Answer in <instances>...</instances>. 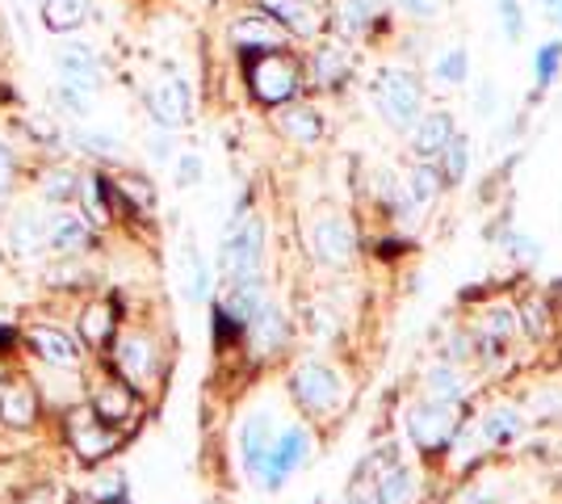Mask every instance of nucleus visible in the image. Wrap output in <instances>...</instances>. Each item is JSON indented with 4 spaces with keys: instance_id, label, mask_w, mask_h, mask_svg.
Instances as JSON below:
<instances>
[{
    "instance_id": "6",
    "label": "nucleus",
    "mask_w": 562,
    "mask_h": 504,
    "mask_svg": "<svg viewBox=\"0 0 562 504\" xmlns=\"http://www.w3.org/2000/svg\"><path fill=\"white\" fill-rule=\"evenodd\" d=\"M290 395L306 416H328L340 408L345 400V379L331 370L328 361H303L294 374H290Z\"/></svg>"
},
{
    "instance_id": "7",
    "label": "nucleus",
    "mask_w": 562,
    "mask_h": 504,
    "mask_svg": "<svg viewBox=\"0 0 562 504\" xmlns=\"http://www.w3.org/2000/svg\"><path fill=\"white\" fill-rule=\"evenodd\" d=\"M143 101H147V114H151V122L160 126V131H186L189 122H193V89H189V80L181 72H165L156 76L151 85H147V93H143Z\"/></svg>"
},
{
    "instance_id": "37",
    "label": "nucleus",
    "mask_w": 562,
    "mask_h": 504,
    "mask_svg": "<svg viewBox=\"0 0 562 504\" xmlns=\"http://www.w3.org/2000/svg\"><path fill=\"white\" fill-rule=\"evenodd\" d=\"M437 168L446 177V186H462L467 181V168H470V139L453 131V139L446 144V152L437 156Z\"/></svg>"
},
{
    "instance_id": "42",
    "label": "nucleus",
    "mask_w": 562,
    "mask_h": 504,
    "mask_svg": "<svg viewBox=\"0 0 562 504\" xmlns=\"http://www.w3.org/2000/svg\"><path fill=\"white\" fill-rule=\"evenodd\" d=\"M495 9H499L504 38H508V43H520V38H525V9H520V0H495Z\"/></svg>"
},
{
    "instance_id": "38",
    "label": "nucleus",
    "mask_w": 562,
    "mask_h": 504,
    "mask_svg": "<svg viewBox=\"0 0 562 504\" xmlns=\"http://www.w3.org/2000/svg\"><path fill=\"white\" fill-rule=\"evenodd\" d=\"M562 72V38L554 43H541L538 55H533V85H538V93H546Z\"/></svg>"
},
{
    "instance_id": "9",
    "label": "nucleus",
    "mask_w": 562,
    "mask_h": 504,
    "mask_svg": "<svg viewBox=\"0 0 562 504\" xmlns=\"http://www.w3.org/2000/svg\"><path fill=\"white\" fill-rule=\"evenodd\" d=\"M22 345L34 354V361L43 370H85V345L80 336H71L68 328L55 324H25Z\"/></svg>"
},
{
    "instance_id": "32",
    "label": "nucleus",
    "mask_w": 562,
    "mask_h": 504,
    "mask_svg": "<svg viewBox=\"0 0 562 504\" xmlns=\"http://www.w3.org/2000/svg\"><path fill=\"white\" fill-rule=\"evenodd\" d=\"M416 496V475L407 471V467H398L395 458H386V467H382V475L374 483V501L378 504H412Z\"/></svg>"
},
{
    "instance_id": "34",
    "label": "nucleus",
    "mask_w": 562,
    "mask_h": 504,
    "mask_svg": "<svg viewBox=\"0 0 562 504\" xmlns=\"http://www.w3.org/2000/svg\"><path fill=\"white\" fill-rule=\"evenodd\" d=\"M516 333V315L504 312V307H495L479 320V354H487V358H499L504 354V345L513 340Z\"/></svg>"
},
{
    "instance_id": "27",
    "label": "nucleus",
    "mask_w": 562,
    "mask_h": 504,
    "mask_svg": "<svg viewBox=\"0 0 562 504\" xmlns=\"http://www.w3.org/2000/svg\"><path fill=\"white\" fill-rule=\"evenodd\" d=\"M525 433V416L513 408V404H504V408L487 412L479 425H474V437H479V446L483 450H499V446H513L516 437Z\"/></svg>"
},
{
    "instance_id": "46",
    "label": "nucleus",
    "mask_w": 562,
    "mask_h": 504,
    "mask_svg": "<svg viewBox=\"0 0 562 504\" xmlns=\"http://www.w3.org/2000/svg\"><path fill=\"white\" fill-rule=\"evenodd\" d=\"M474 110H479V119H492L495 114V85L492 80H483V85H479V93H474Z\"/></svg>"
},
{
    "instance_id": "44",
    "label": "nucleus",
    "mask_w": 562,
    "mask_h": 504,
    "mask_svg": "<svg viewBox=\"0 0 562 504\" xmlns=\"http://www.w3.org/2000/svg\"><path fill=\"white\" fill-rule=\"evenodd\" d=\"M395 9L407 13V18H416V22H432L446 9V0H395Z\"/></svg>"
},
{
    "instance_id": "16",
    "label": "nucleus",
    "mask_w": 562,
    "mask_h": 504,
    "mask_svg": "<svg viewBox=\"0 0 562 504\" xmlns=\"http://www.w3.org/2000/svg\"><path fill=\"white\" fill-rule=\"evenodd\" d=\"M257 4L294 43H315L328 34V13L319 0H257Z\"/></svg>"
},
{
    "instance_id": "25",
    "label": "nucleus",
    "mask_w": 562,
    "mask_h": 504,
    "mask_svg": "<svg viewBox=\"0 0 562 504\" xmlns=\"http://www.w3.org/2000/svg\"><path fill=\"white\" fill-rule=\"evenodd\" d=\"M117 328H122V324H117L114 299H93V303L80 312V320H76V336H80L85 349H110V340H114Z\"/></svg>"
},
{
    "instance_id": "50",
    "label": "nucleus",
    "mask_w": 562,
    "mask_h": 504,
    "mask_svg": "<svg viewBox=\"0 0 562 504\" xmlns=\"http://www.w3.org/2000/svg\"><path fill=\"white\" fill-rule=\"evenodd\" d=\"M541 4H546V9H559L562 0H541Z\"/></svg>"
},
{
    "instance_id": "28",
    "label": "nucleus",
    "mask_w": 562,
    "mask_h": 504,
    "mask_svg": "<svg viewBox=\"0 0 562 504\" xmlns=\"http://www.w3.org/2000/svg\"><path fill=\"white\" fill-rule=\"evenodd\" d=\"M93 4L97 0H43L38 4V18H43V30L50 34H76L80 25L93 18Z\"/></svg>"
},
{
    "instance_id": "31",
    "label": "nucleus",
    "mask_w": 562,
    "mask_h": 504,
    "mask_svg": "<svg viewBox=\"0 0 562 504\" xmlns=\"http://www.w3.org/2000/svg\"><path fill=\"white\" fill-rule=\"evenodd\" d=\"M76 186H80V172L68 160H55V165H47L38 172V193H43V202H50V206L76 202Z\"/></svg>"
},
{
    "instance_id": "49",
    "label": "nucleus",
    "mask_w": 562,
    "mask_h": 504,
    "mask_svg": "<svg viewBox=\"0 0 562 504\" xmlns=\"http://www.w3.org/2000/svg\"><path fill=\"white\" fill-rule=\"evenodd\" d=\"M352 504H378V501H374V496H357Z\"/></svg>"
},
{
    "instance_id": "23",
    "label": "nucleus",
    "mask_w": 562,
    "mask_h": 504,
    "mask_svg": "<svg viewBox=\"0 0 562 504\" xmlns=\"http://www.w3.org/2000/svg\"><path fill=\"white\" fill-rule=\"evenodd\" d=\"M64 144H71V152L89 156V160H97L101 168L122 165V160H126V144H122L117 135H110V131H97V126H80V122L64 131Z\"/></svg>"
},
{
    "instance_id": "19",
    "label": "nucleus",
    "mask_w": 562,
    "mask_h": 504,
    "mask_svg": "<svg viewBox=\"0 0 562 504\" xmlns=\"http://www.w3.org/2000/svg\"><path fill=\"white\" fill-rule=\"evenodd\" d=\"M324 13H328V34L357 43L382 25V0H328Z\"/></svg>"
},
{
    "instance_id": "1",
    "label": "nucleus",
    "mask_w": 562,
    "mask_h": 504,
    "mask_svg": "<svg viewBox=\"0 0 562 504\" xmlns=\"http://www.w3.org/2000/svg\"><path fill=\"white\" fill-rule=\"evenodd\" d=\"M244 85H248V93L257 97L260 105H269V110H278L285 101H299L306 89L303 59L290 47L244 55Z\"/></svg>"
},
{
    "instance_id": "24",
    "label": "nucleus",
    "mask_w": 562,
    "mask_h": 504,
    "mask_svg": "<svg viewBox=\"0 0 562 504\" xmlns=\"http://www.w3.org/2000/svg\"><path fill=\"white\" fill-rule=\"evenodd\" d=\"M281 135L299 147H315L324 139V114L315 105H303V101H285L278 105V119H273Z\"/></svg>"
},
{
    "instance_id": "12",
    "label": "nucleus",
    "mask_w": 562,
    "mask_h": 504,
    "mask_svg": "<svg viewBox=\"0 0 562 504\" xmlns=\"http://www.w3.org/2000/svg\"><path fill=\"white\" fill-rule=\"evenodd\" d=\"M407 437L416 441V450H424V455L446 450L449 441L458 437V404L420 400L416 408L407 412Z\"/></svg>"
},
{
    "instance_id": "40",
    "label": "nucleus",
    "mask_w": 562,
    "mask_h": 504,
    "mask_svg": "<svg viewBox=\"0 0 562 504\" xmlns=\"http://www.w3.org/2000/svg\"><path fill=\"white\" fill-rule=\"evenodd\" d=\"M186 265H189V299H193V303H202V299L211 294V269H206V261L198 257V248H193V244L186 248Z\"/></svg>"
},
{
    "instance_id": "36",
    "label": "nucleus",
    "mask_w": 562,
    "mask_h": 504,
    "mask_svg": "<svg viewBox=\"0 0 562 504\" xmlns=\"http://www.w3.org/2000/svg\"><path fill=\"white\" fill-rule=\"evenodd\" d=\"M470 76V55L467 47H446L437 55V64H432V80L441 85V89H458V85H467Z\"/></svg>"
},
{
    "instance_id": "13",
    "label": "nucleus",
    "mask_w": 562,
    "mask_h": 504,
    "mask_svg": "<svg viewBox=\"0 0 562 504\" xmlns=\"http://www.w3.org/2000/svg\"><path fill=\"white\" fill-rule=\"evenodd\" d=\"M43 421V391L25 374H0V425L13 433L38 429Z\"/></svg>"
},
{
    "instance_id": "8",
    "label": "nucleus",
    "mask_w": 562,
    "mask_h": 504,
    "mask_svg": "<svg viewBox=\"0 0 562 504\" xmlns=\"http://www.w3.org/2000/svg\"><path fill=\"white\" fill-rule=\"evenodd\" d=\"M306 244L311 253L331 269H345L357 257V232H352V219H345L340 211H319L306 223Z\"/></svg>"
},
{
    "instance_id": "41",
    "label": "nucleus",
    "mask_w": 562,
    "mask_h": 504,
    "mask_svg": "<svg viewBox=\"0 0 562 504\" xmlns=\"http://www.w3.org/2000/svg\"><path fill=\"white\" fill-rule=\"evenodd\" d=\"M18 177H22L18 152H13L9 144H0V206L13 198V190H18Z\"/></svg>"
},
{
    "instance_id": "4",
    "label": "nucleus",
    "mask_w": 562,
    "mask_h": 504,
    "mask_svg": "<svg viewBox=\"0 0 562 504\" xmlns=\"http://www.w3.org/2000/svg\"><path fill=\"white\" fill-rule=\"evenodd\" d=\"M160 345L143 328H117L110 340V370L122 383H131L135 391H151V383L160 379Z\"/></svg>"
},
{
    "instance_id": "33",
    "label": "nucleus",
    "mask_w": 562,
    "mask_h": 504,
    "mask_svg": "<svg viewBox=\"0 0 562 504\" xmlns=\"http://www.w3.org/2000/svg\"><path fill=\"white\" fill-rule=\"evenodd\" d=\"M424 387H428V400H446V404H462L467 400V374L458 370V366H449V361H437L428 374H424Z\"/></svg>"
},
{
    "instance_id": "29",
    "label": "nucleus",
    "mask_w": 562,
    "mask_h": 504,
    "mask_svg": "<svg viewBox=\"0 0 562 504\" xmlns=\"http://www.w3.org/2000/svg\"><path fill=\"white\" fill-rule=\"evenodd\" d=\"M441 190H446V177H441L437 160H416V165H412V172L403 177V198H407L416 211L432 206V202L441 198Z\"/></svg>"
},
{
    "instance_id": "51",
    "label": "nucleus",
    "mask_w": 562,
    "mask_h": 504,
    "mask_svg": "<svg viewBox=\"0 0 562 504\" xmlns=\"http://www.w3.org/2000/svg\"><path fill=\"white\" fill-rule=\"evenodd\" d=\"M25 4H43V0H25Z\"/></svg>"
},
{
    "instance_id": "39",
    "label": "nucleus",
    "mask_w": 562,
    "mask_h": 504,
    "mask_svg": "<svg viewBox=\"0 0 562 504\" xmlns=\"http://www.w3.org/2000/svg\"><path fill=\"white\" fill-rule=\"evenodd\" d=\"M89 496L97 504H126V475L122 471H105L89 480Z\"/></svg>"
},
{
    "instance_id": "2",
    "label": "nucleus",
    "mask_w": 562,
    "mask_h": 504,
    "mask_svg": "<svg viewBox=\"0 0 562 504\" xmlns=\"http://www.w3.org/2000/svg\"><path fill=\"white\" fill-rule=\"evenodd\" d=\"M126 429H114V425H105L93 408H89V400H76L64 408V441H68V450L80 462H105L110 455H117L122 446H126Z\"/></svg>"
},
{
    "instance_id": "18",
    "label": "nucleus",
    "mask_w": 562,
    "mask_h": 504,
    "mask_svg": "<svg viewBox=\"0 0 562 504\" xmlns=\"http://www.w3.org/2000/svg\"><path fill=\"white\" fill-rule=\"evenodd\" d=\"M97 240V232L85 223V215L76 206H55L47 215V253H55L59 261H71L80 253H89Z\"/></svg>"
},
{
    "instance_id": "52",
    "label": "nucleus",
    "mask_w": 562,
    "mask_h": 504,
    "mask_svg": "<svg viewBox=\"0 0 562 504\" xmlns=\"http://www.w3.org/2000/svg\"><path fill=\"white\" fill-rule=\"evenodd\" d=\"M554 13H559V22H562V4H559V9H554Z\"/></svg>"
},
{
    "instance_id": "35",
    "label": "nucleus",
    "mask_w": 562,
    "mask_h": 504,
    "mask_svg": "<svg viewBox=\"0 0 562 504\" xmlns=\"http://www.w3.org/2000/svg\"><path fill=\"white\" fill-rule=\"evenodd\" d=\"M50 97H55V105L68 114V119H89V110H93L97 101V89H89V85H76V80H55V89H50Z\"/></svg>"
},
{
    "instance_id": "48",
    "label": "nucleus",
    "mask_w": 562,
    "mask_h": 504,
    "mask_svg": "<svg viewBox=\"0 0 562 504\" xmlns=\"http://www.w3.org/2000/svg\"><path fill=\"white\" fill-rule=\"evenodd\" d=\"M68 504H97L89 492H76V496H68Z\"/></svg>"
},
{
    "instance_id": "10",
    "label": "nucleus",
    "mask_w": 562,
    "mask_h": 504,
    "mask_svg": "<svg viewBox=\"0 0 562 504\" xmlns=\"http://www.w3.org/2000/svg\"><path fill=\"white\" fill-rule=\"evenodd\" d=\"M85 400H89V408L105 421V425H114V429H126L131 433V425H139V391L131 383H122L114 370H105L101 379H93L89 383V391H85Z\"/></svg>"
},
{
    "instance_id": "43",
    "label": "nucleus",
    "mask_w": 562,
    "mask_h": 504,
    "mask_svg": "<svg viewBox=\"0 0 562 504\" xmlns=\"http://www.w3.org/2000/svg\"><path fill=\"white\" fill-rule=\"evenodd\" d=\"M172 168H177V186H181V190L202 181V156H193V152H177Z\"/></svg>"
},
{
    "instance_id": "3",
    "label": "nucleus",
    "mask_w": 562,
    "mask_h": 504,
    "mask_svg": "<svg viewBox=\"0 0 562 504\" xmlns=\"http://www.w3.org/2000/svg\"><path fill=\"white\" fill-rule=\"evenodd\" d=\"M374 105H378V114L386 119V126H395V131H412L416 119L424 114L420 76L412 72V68H403V64H386V68H378Z\"/></svg>"
},
{
    "instance_id": "20",
    "label": "nucleus",
    "mask_w": 562,
    "mask_h": 504,
    "mask_svg": "<svg viewBox=\"0 0 562 504\" xmlns=\"http://www.w3.org/2000/svg\"><path fill=\"white\" fill-rule=\"evenodd\" d=\"M55 72L64 76V80H76V85H89L101 93V80H105V64H101V55H97L89 43H80V38H71L64 34V43L55 47Z\"/></svg>"
},
{
    "instance_id": "45",
    "label": "nucleus",
    "mask_w": 562,
    "mask_h": 504,
    "mask_svg": "<svg viewBox=\"0 0 562 504\" xmlns=\"http://www.w3.org/2000/svg\"><path fill=\"white\" fill-rule=\"evenodd\" d=\"M151 160H160V165H172L177 160V139H172V131H160L156 126V135H151Z\"/></svg>"
},
{
    "instance_id": "5",
    "label": "nucleus",
    "mask_w": 562,
    "mask_h": 504,
    "mask_svg": "<svg viewBox=\"0 0 562 504\" xmlns=\"http://www.w3.org/2000/svg\"><path fill=\"white\" fill-rule=\"evenodd\" d=\"M265 269V219L260 215H239L232 219L223 248H218V273L227 278H257Z\"/></svg>"
},
{
    "instance_id": "30",
    "label": "nucleus",
    "mask_w": 562,
    "mask_h": 504,
    "mask_svg": "<svg viewBox=\"0 0 562 504\" xmlns=\"http://www.w3.org/2000/svg\"><path fill=\"white\" fill-rule=\"evenodd\" d=\"M269 446H273V421L257 412V416H248V425L239 429V458H244V471L248 475H257L265 455H269Z\"/></svg>"
},
{
    "instance_id": "22",
    "label": "nucleus",
    "mask_w": 562,
    "mask_h": 504,
    "mask_svg": "<svg viewBox=\"0 0 562 504\" xmlns=\"http://www.w3.org/2000/svg\"><path fill=\"white\" fill-rule=\"evenodd\" d=\"M244 336H248V345H252L257 358H273V354H281V345H285V336H290V324H285V315H281L278 303L265 299L257 307V315L248 320Z\"/></svg>"
},
{
    "instance_id": "21",
    "label": "nucleus",
    "mask_w": 562,
    "mask_h": 504,
    "mask_svg": "<svg viewBox=\"0 0 562 504\" xmlns=\"http://www.w3.org/2000/svg\"><path fill=\"white\" fill-rule=\"evenodd\" d=\"M4 248L18 261H34L38 253H47V219L38 211H18L4 223Z\"/></svg>"
},
{
    "instance_id": "26",
    "label": "nucleus",
    "mask_w": 562,
    "mask_h": 504,
    "mask_svg": "<svg viewBox=\"0 0 562 504\" xmlns=\"http://www.w3.org/2000/svg\"><path fill=\"white\" fill-rule=\"evenodd\" d=\"M453 114L449 110H432V114H420L416 126H412V156L416 160H437L446 144L453 139Z\"/></svg>"
},
{
    "instance_id": "17",
    "label": "nucleus",
    "mask_w": 562,
    "mask_h": 504,
    "mask_svg": "<svg viewBox=\"0 0 562 504\" xmlns=\"http://www.w3.org/2000/svg\"><path fill=\"white\" fill-rule=\"evenodd\" d=\"M76 211L85 215V223L93 232H105L117 219V198H114V181L105 168H89L80 172V186H76Z\"/></svg>"
},
{
    "instance_id": "11",
    "label": "nucleus",
    "mask_w": 562,
    "mask_h": 504,
    "mask_svg": "<svg viewBox=\"0 0 562 504\" xmlns=\"http://www.w3.org/2000/svg\"><path fill=\"white\" fill-rule=\"evenodd\" d=\"M303 76H306V89H319V93L340 89L352 76V43L336 38V34L315 38L311 55L303 59Z\"/></svg>"
},
{
    "instance_id": "14",
    "label": "nucleus",
    "mask_w": 562,
    "mask_h": 504,
    "mask_svg": "<svg viewBox=\"0 0 562 504\" xmlns=\"http://www.w3.org/2000/svg\"><path fill=\"white\" fill-rule=\"evenodd\" d=\"M227 38H232V47L239 59H244V55H260V51H281L294 43V38H290V34H285L260 4L244 9V13L235 18L232 30H227Z\"/></svg>"
},
{
    "instance_id": "15",
    "label": "nucleus",
    "mask_w": 562,
    "mask_h": 504,
    "mask_svg": "<svg viewBox=\"0 0 562 504\" xmlns=\"http://www.w3.org/2000/svg\"><path fill=\"white\" fill-rule=\"evenodd\" d=\"M306 458H311V437H306V429H281L278 437H273V446H269V455H265V462H260L257 480L269 488V492H278L281 483L290 480L299 467H306Z\"/></svg>"
},
{
    "instance_id": "47",
    "label": "nucleus",
    "mask_w": 562,
    "mask_h": 504,
    "mask_svg": "<svg viewBox=\"0 0 562 504\" xmlns=\"http://www.w3.org/2000/svg\"><path fill=\"white\" fill-rule=\"evenodd\" d=\"M508 248H513V257H525V261L538 257V244L529 240V236H508Z\"/></svg>"
}]
</instances>
